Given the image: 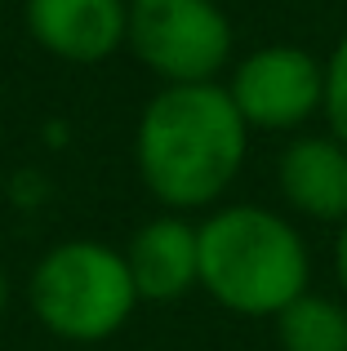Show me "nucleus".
<instances>
[{"instance_id":"f8f14e48","label":"nucleus","mask_w":347,"mask_h":351,"mask_svg":"<svg viewBox=\"0 0 347 351\" xmlns=\"http://www.w3.org/2000/svg\"><path fill=\"white\" fill-rule=\"evenodd\" d=\"M5 307H9V276H5V267H0V316H5Z\"/></svg>"},{"instance_id":"20e7f679","label":"nucleus","mask_w":347,"mask_h":351,"mask_svg":"<svg viewBox=\"0 0 347 351\" xmlns=\"http://www.w3.org/2000/svg\"><path fill=\"white\" fill-rule=\"evenodd\" d=\"M125 49L160 85H209L236 62V27L218 0H130Z\"/></svg>"},{"instance_id":"1a4fd4ad","label":"nucleus","mask_w":347,"mask_h":351,"mask_svg":"<svg viewBox=\"0 0 347 351\" xmlns=\"http://www.w3.org/2000/svg\"><path fill=\"white\" fill-rule=\"evenodd\" d=\"M272 325L280 351H347V298L307 289Z\"/></svg>"},{"instance_id":"6e6552de","label":"nucleus","mask_w":347,"mask_h":351,"mask_svg":"<svg viewBox=\"0 0 347 351\" xmlns=\"http://www.w3.org/2000/svg\"><path fill=\"white\" fill-rule=\"evenodd\" d=\"M276 187L289 214L307 223H347V147L330 129L294 134L276 160Z\"/></svg>"},{"instance_id":"7ed1b4c3","label":"nucleus","mask_w":347,"mask_h":351,"mask_svg":"<svg viewBox=\"0 0 347 351\" xmlns=\"http://www.w3.org/2000/svg\"><path fill=\"white\" fill-rule=\"evenodd\" d=\"M27 302L45 334L58 343L94 347L130 325L139 311V289L121 249L94 236H76L36 258L27 276Z\"/></svg>"},{"instance_id":"f257e3e1","label":"nucleus","mask_w":347,"mask_h":351,"mask_svg":"<svg viewBox=\"0 0 347 351\" xmlns=\"http://www.w3.org/2000/svg\"><path fill=\"white\" fill-rule=\"evenodd\" d=\"M250 156V129L223 80L160 85L134 125V169L165 214H209L227 200Z\"/></svg>"},{"instance_id":"9b49d317","label":"nucleus","mask_w":347,"mask_h":351,"mask_svg":"<svg viewBox=\"0 0 347 351\" xmlns=\"http://www.w3.org/2000/svg\"><path fill=\"white\" fill-rule=\"evenodd\" d=\"M334 280L347 298V223H339V236H334Z\"/></svg>"},{"instance_id":"39448f33","label":"nucleus","mask_w":347,"mask_h":351,"mask_svg":"<svg viewBox=\"0 0 347 351\" xmlns=\"http://www.w3.org/2000/svg\"><path fill=\"white\" fill-rule=\"evenodd\" d=\"M223 89L250 134H303L325 103V58L307 45L272 40L236 58Z\"/></svg>"},{"instance_id":"f03ea898","label":"nucleus","mask_w":347,"mask_h":351,"mask_svg":"<svg viewBox=\"0 0 347 351\" xmlns=\"http://www.w3.org/2000/svg\"><path fill=\"white\" fill-rule=\"evenodd\" d=\"M200 289L250 320H276L312 289V249L294 218L272 205L232 200L196 223Z\"/></svg>"},{"instance_id":"9d476101","label":"nucleus","mask_w":347,"mask_h":351,"mask_svg":"<svg viewBox=\"0 0 347 351\" xmlns=\"http://www.w3.org/2000/svg\"><path fill=\"white\" fill-rule=\"evenodd\" d=\"M325 129L347 147V32L325 53V103H321Z\"/></svg>"},{"instance_id":"423d86ee","label":"nucleus","mask_w":347,"mask_h":351,"mask_svg":"<svg viewBox=\"0 0 347 351\" xmlns=\"http://www.w3.org/2000/svg\"><path fill=\"white\" fill-rule=\"evenodd\" d=\"M23 23L49 58L94 67L125 49L130 0H23Z\"/></svg>"},{"instance_id":"0eeeda50","label":"nucleus","mask_w":347,"mask_h":351,"mask_svg":"<svg viewBox=\"0 0 347 351\" xmlns=\"http://www.w3.org/2000/svg\"><path fill=\"white\" fill-rule=\"evenodd\" d=\"M130 280L139 289V302H182L191 289H200V236L196 223L182 214L147 218L134 227L130 240L121 245Z\"/></svg>"}]
</instances>
